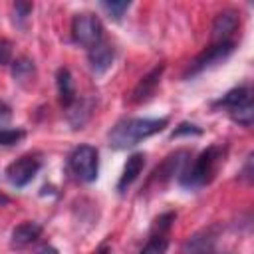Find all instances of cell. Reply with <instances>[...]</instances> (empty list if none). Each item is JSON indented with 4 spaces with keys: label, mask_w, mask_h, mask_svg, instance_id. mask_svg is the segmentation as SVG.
<instances>
[{
    "label": "cell",
    "mask_w": 254,
    "mask_h": 254,
    "mask_svg": "<svg viewBox=\"0 0 254 254\" xmlns=\"http://www.w3.org/2000/svg\"><path fill=\"white\" fill-rule=\"evenodd\" d=\"M167 125H169L167 117H155V119H149V117H125V119L117 121L111 127V131L107 135V141H109V145L113 149H131L139 141L161 133Z\"/></svg>",
    "instance_id": "cell-1"
},
{
    "label": "cell",
    "mask_w": 254,
    "mask_h": 254,
    "mask_svg": "<svg viewBox=\"0 0 254 254\" xmlns=\"http://www.w3.org/2000/svg\"><path fill=\"white\" fill-rule=\"evenodd\" d=\"M224 155H226V147H222V145H212V147L204 149L192 161V165H189L181 173V177H179L181 187H185V189H202V187H206L214 179L218 167L224 163Z\"/></svg>",
    "instance_id": "cell-2"
},
{
    "label": "cell",
    "mask_w": 254,
    "mask_h": 254,
    "mask_svg": "<svg viewBox=\"0 0 254 254\" xmlns=\"http://www.w3.org/2000/svg\"><path fill=\"white\" fill-rule=\"evenodd\" d=\"M67 171L81 183H93L99 173V153L91 145L75 147L67 157Z\"/></svg>",
    "instance_id": "cell-3"
},
{
    "label": "cell",
    "mask_w": 254,
    "mask_h": 254,
    "mask_svg": "<svg viewBox=\"0 0 254 254\" xmlns=\"http://www.w3.org/2000/svg\"><path fill=\"white\" fill-rule=\"evenodd\" d=\"M71 36L75 44H79L85 50H91L103 42V24L95 14L89 12L75 14L71 22Z\"/></svg>",
    "instance_id": "cell-4"
},
{
    "label": "cell",
    "mask_w": 254,
    "mask_h": 254,
    "mask_svg": "<svg viewBox=\"0 0 254 254\" xmlns=\"http://www.w3.org/2000/svg\"><path fill=\"white\" fill-rule=\"evenodd\" d=\"M234 42L230 40V42H222V44H212L210 48H206L204 52H200L192 62H190V65L187 67V71H185V77H192V75H198V73H202L204 69H208V67H212L214 64H218V62H224L232 52H234Z\"/></svg>",
    "instance_id": "cell-5"
},
{
    "label": "cell",
    "mask_w": 254,
    "mask_h": 254,
    "mask_svg": "<svg viewBox=\"0 0 254 254\" xmlns=\"http://www.w3.org/2000/svg\"><path fill=\"white\" fill-rule=\"evenodd\" d=\"M40 167H42V161L36 155H22V157H18L16 161H12L6 167L4 175H6L10 185L22 189V187H26L38 175Z\"/></svg>",
    "instance_id": "cell-6"
},
{
    "label": "cell",
    "mask_w": 254,
    "mask_h": 254,
    "mask_svg": "<svg viewBox=\"0 0 254 254\" xmlns=\"http://www.w3.org/2000/svg\"><path fill=\"white\" fill-rule=\"evenodd\" d=\"M238 24H240V18H238L236 10L220 12L214 18V24H212V40H214V44L230 42V36H232V32H236Z\"/></svg>",
    "instance_id": "cell-7"
},
{
    "label": "cell",
    "mask_w": 254,
    "mask_h": 254,
    "mask_svg": "<svg viewBox=\"0 0 254 254\" xmlns=\"http://www.w3.org/2000/svg\"><path fill=\"white\" fill-rule=\"evenodd\" d=\"M163 71H165V64H159V65H155L147 75H143L141 81H139V83L135 85V89L131 91V101H133V103H143V101H147V99L155 93V87L159 85Z\"/></svg>",
    "instance_id": "cell-8"
},
{
    "label": "cell",
    "mask_w": 254,
    "mask_h": 254,
    "mask_svg": "<svg viewBox=\"0 0 254 254\" xmlns=\"http://www.w3.org/2000/svg\"><path fill=\"white\" fill-rule=\"evenodd\" d=\"M40 234H42V226L34 220H26L12 230L10 244H12V248H26L32 242H36L40 238Z\"/></svg>",
    "instance_id": "cell-9"
},
{
    "label": "cell",
    "mask_w": 254,
    "mask_h": 254,
    "mask_svg": "<svg viewBox=\"0 0 254 254\" xmlns=\"http://www.w3.org/2000/svg\"><path fill=\"white\" fill-rule=\"evenodd\" d=\"M93 105H95V101L91 97H79V99L75 97V101L69 107H65L67 109V121H69V125L73 129H81L87 123V119L91 117Z\"/></svg>",
    "instance_id": "cell-10"
},
{
    "label": "cell",
    "mask_w": 254,
    "mask_h": 254,
    "mask_svg": "<svg viewBox=\"0 0 254 254\" xmlns=\"http://www.w3.org/2000/svg\"><path fill=\"white\" fill-rule=\"evenodd\" d=\"M143 167H145V155H143V153H133V155L127 159L125 167H123V173H121L119 183H117V190H119V192H125V190L137 181V177L141 175Z\"/></svg>",
    "instance_id": "cell-11"
},
{
    "label": "cell",
    "mask_w": 254,
    "mask_h": 254,
    "mask_svg": "<svg viewBox=\"0 0 254 254\" xmlns=\"http://www.w3.org/2000/svg\"><path fill=\"white\" fill-rule=\"evenodd\" d=\"M113 58H115L113 48L107 46V44H103V42H101L99 46L91 48V50H89V65H91V71H93L95 75L105 73V71L111 67Z\"/></svg>",
    "instance_id": "cell-12"
},
{
    "label": "cell",
    "mask_w": 254,
    "mask_h": 254,
    "mask_svg": "<svg viewBox=\"0 0 254 254\" xmlns=\"http://www.w3.org/2000/svg\"><path fill=\"white\" fill-rule=\"evenodd\" d=\"M56 83H58V93H60V101L64 103V107H69L75 101V87H73V79L67 67H60L58 75H56Z\"/></svg>",
    "instance_id": "cell-13"
},
{
    "label": "cell",
    "mask_w": 254,
    "mask_h": 254,
    "mask_svg": "<svg viewBox=\"0 0 254 254\" xmlns=\"http://www.w3.org/2000/svg\"><path fill=\"white\" fill-rule=\"evenodd\" d=\"M246 101H252V91H250V87L240 85V87H234V89L226 91V93L214 103V107L234 109V107H238V105H242V103H246Z\"/></svg>",
    "instance_id": "cell-14"
},
{
    "label": "cell",
    "mask_w": 254,
    "mask_h": 254,
    "mask_svg": "<svg viewBox=\"0 0 254 254\" xmlns=\"http://www.w3.org/2000/svg\"><path fill=\"white\" fill-rule=\"evenodd\" d=\"M12 75L16 81L20 83H26L30 81L34 75H36V65L30 58H18L14 64H12Z\"/></svg>",
    "instance_id": "cell-15"
},
{
    "label": "cell",
    "mask_w": 254,
    "mask_h": 254,
    "mask_svg": "<svg viewBox=\"0 0 254 254\" xmlns=\"http://www.w3.org/2000/svg\"><path fill=\"white\" fill-rule=\"evenodd\" d=\"M228 113H230L232 121H236L242 127H250L252 121H254V105H252V101H246V103H242V105H238L234 109H228Z\"/></svg>",
    "instance_id": "cell-16"
},
{
    "label": "cell",
    "mask_w": 254,
    "mask_h": 254,
    "mask_svg": "<svg viewBox=\"0 0 254 254\" xmlns=\"http://www.w3.org/2000/svg\"><path fill=\"white\" fill-rule=\"evenodd\" d=\"M169 250V238L167 234H153L147 244L141 248L139 254H167Z\"/></svg>",
    "instance_id": "cell-17"
},
{
    "label": "cell",
    "mask_w": 254,
    "mask_h": 254,
    "mask_svg": "<svg viewBox=\"0 0 254 254\" xmlns=\"http://www.w3.org/2000/svg\"><path fill=\"white\" fill-rule=\"evenodd\" d=\"M24 131L22 129H4L0 127V145L2 147H10V145H16L18 141L24 139Z\"/></svg>",
    "instance_id": "cell-18"
},
{
    "label": "cell",
    "mask_w": 254,
    "mask_h": 254,
    "mask_svg": "<svg viewBox=\"0 0 254 254\" xmlns=\"http://www.w3.org/2000/svg\"><path fill=\"white\" fill-rule=\"evenodd\" d=\"M101 6L109 12V16H111L113 20H121V16L129 10L131 2H125V0H121V2H103Z\"/></svg>",
    "instance_id": "cell-19"
},
{
    "label": "cell",
    "mask_w": 254,
    "mask_h": 254,
    "mask_svg": "<svg viewBox=\"0 0 254 254\" xmlns=\"http://www.w3.org/2000/svg\"><path fill=\"white\" fill-rule=\"evenodd\" d=\"M175 218H177V214L175 212H167V214H163V216H159L157 220H155V234H165L169 228H171V224L175 222Z\"/></svg>",
    "instance_id": "cell-20"
},
{
    "label": "cell",
    "mask_w": 254,
    "mask_h": 254,
    "mask_svg": "<svg viewBox=\"0 0 254 254\" xmlns=\"http://www.w3.org/2000/svg\"><path fill=\"white\" fill-rule=\"evenodd\" d=\"M10 58H12V44L6 38H0V65L10 64Z\"/></svg>",
    "instance_id": "cell-21"
},
{
    "label": "cell",
    "mask_w": 254,
    "mask_h": 254,
    "mask_svg": "<svg viewBox=\"0 0 254 254\" xmlns=\"http://www.w3.org/2000/svg\"><path fill=\"white\" fill-rule=\"evenodd\" d=\"M185 133H194V135H200V129L196 127V125H192V123H181L175 131H173V135L171 137H181V135H185Z\"/></svg>",
    "instance_id": "cell-22"
},
{
    "label": "cell",
    "mask_w": 254,
    "mask_h": 254,
    "mask_svg": "<svg viewBox=\"0 0 254 254\" xmlns=\"http://www.w3.org/2000/svg\"><path fill=\"white\" fill-rule=\"evenodd\" d=\"M14 12H16V16H14V18H18V20H26V18H28V14L32 12V4L16 2V4H14Z\"/></svg>",
    "instance_id": "cell-23"
},
{
    "label": "cell",
    "mask_w": 254,
    "mask_h": 254,
    "mask_svg": "<svg viewBox=\"0 0 254 254\" xmlns=\"http://www.w3.org/2000/svg\"><path fill=\"white\" fill-rule=\"evenodd\" d=\"M10 115H12L10 107H8L4 101H0V123H6V121L10 119Z\"/></svg>",
    "instance_id": "cell-24"
},
{
    "label": "cell",
    "mask_w": 254,
    "mask_h": 254,
    "mask_svg": "<svg viewBox=\"0 0 254 254\" xmlns=\"http://www.w3.org/2000/svg\"><path fill=\"white\" fill-rule=\"evenodd\" d=\"M36 254H60V252H58V248H54V246H42Z\"/></svg>",
    "instance_id": "cell-25"
},
{
    "label": "cell",
    "mask_w": 254,
    "mask_h": 254,
    "mask_svg": "<svg viewBox=\"0 0 254 254\" xmlns=\"http://www.w3.org/2000/svg\"><path fill=\"white\" fill-rule=\"evenodd\" d=\"M8 202H10V198H8L6 194H2V192H0V206H6Z\"/></svg>",
    "instance_id": "cell-26"
},
{
    "label": "cell",
    "mask_w": 254,
    "mask_h": 254,
    "mask_svg": "<svg viewBox=\"0 0 254 254\" xmlns=\"http://www.w3.org/2000/svg\"><path fill=\"white\" fill-rule=\"evenodd\" d=\"M196 254H224V252H216V250H212V248H206V250H200V252H196Z\"/></svg>",
    "instance_id": "cell-27"
},
{
    "label": "cell",
    "mask_w": 254,
    "mask_h": 254,
    "mask_svg": "<svg viewBox=\"0 0 254 254\" xmlns=\"http://www.w3.org/2000/svg\"><path fill=\"white\" fill-rule=\"evenodd\" d=\"M97 254H107V252H105V250H99V252H97Z\"/></svg>",
    "instance_id": "cell-28"
}]
</instances>
